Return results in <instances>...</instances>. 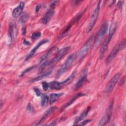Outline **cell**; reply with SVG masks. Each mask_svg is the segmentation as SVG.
Segmentation results:
<instances>
[{"label": "cell", "instance_id": "obj_9", "mask_svg": "<svg viewBox=\"0 0 126 126\" xmlns=\"http://www.w3.org/2000/svg\"><path fill=\"white\" fill-rule=\"evenodd\" d=\"M87 74H88V69H84L82 73L80 74V76L79 79L77 81L76 84L74 86V90H76L79 88H80L82 86H83L87 79Z\"/></svg>", "mask_w": 126, "mask_h": 126}, {"label": "cell", "instance_id": "obj_8", "mask_svg": "<svg viewBox=\"0 0 126 126\" xmlns=\"http://www.w3.org/2000/svg\"><path fill=\"white\" fill-rule=\"evenodd\" d=\"M93 38V37H91L88 41L82 47V48L80 50L77 55H76V58L78 60H81L83 58H84L86 55L88 54L89 52L92 43Z\"/></svg>", "mask_w": 126, "mask_h": 126}, {"label": "cell", "instance_id": "obj_3", "mask_svg": "<svg viewBox=\"0 0 126 126\" xmlns=\"http://www.w3.org/2000/svg\"><path fill=\"white\" fill-rule=\"evenodd\" d=\"M116 30V24L115 23H112L111 25L110 29V31L109 34L106 38V39L104 40V42L103 43L101 47L100 48V54L101 56H103V55L104 54L106 50H107L108 48V46L109 45V43L110 41H111L112 37L115 33V31Z\"/></svg>", "mask_w": 126, "mask_h": 126}, {"label": "cell", "instance_id": "obj_20", "mask_svg": "<svg viewBox=\"0 0 126 126\" xmlns=\"http://www.w3.org/2000/svg\"><path fill=\"white\" fill-rule=\"evenodd\" d=\"M90 109H91V107H88L86 110H85L82 113H81L80 114V115L79 116L77 117L74 121L75 124H77L79 122H80L81 121H82L87 115V114H88Z\"/></svg>", "mask_w": 126, "mask_h": 126}, {"label": "cell", "instance_id": "obj_18", "mask_svg": "<svg viewBox=\"0 0 126 126\" xmlns=\"http://www.w3.org/2000/svg\"><path fill=\"white\" fill-rule=\"evenodd\" d=\"M49 87L53 90H60L63 87L62 83L60 82H58L57 81H54L49 83Z\"/></svg>", "mask_w": 126, "mask_h": 126}, {"label": "cell", "instance_id": "obj_13", "mask_svg": "<svg viewBox=\"0 0 126 126\" xmlns=\"http://www.w3.org/2000/svg\"><path fill=\"white\" fill-rule=\"evenodd\" d=\"M25 5V3L23 1H21L19 4L12 11V16L14 18H17L22 13Z\"/></svg>", "mask_w": 126, "mask_h": 126}, {"label": "cell", "instance_id": "obj_27", "mask_svg": "<svg viewBox=\"0 0 126 126\" xmlns=\"http://www.w3.org/2000/svg\"><path fill=\"white\" fill-rule=\"evenodd\" d=\"M27 110H28L29 112H31V113H33V112H34V108H33V106H32L31 103H29V104H28L27 107Z\"/></svg>", "mask_w": 126, "mask_h": 126}, {"label": "cell", "instance_id": "obj_21", "mask_svg": "<svg viewBox=\"0 0 126 126\" xmlns=\"http://www.w3.org/2000/svg\"><path fill=\"white\" fill-rule=\"evenodd\" d=\"M76 74V70H74L72 73L68 77H67L65 80H64L62 82V84L63 85V86H65L68 84H69L70 83H71L73 80L74 79L75 76V75Z\"/></svg>", "mask_w": 126, "mask_h": 126}, {"label": "cell", "instance_id": "obj_35", "mask_svg": "<svg viewBox=\"0 0 126 126\" xmlns=\"http://www.w3.org/2000/svg\"><path fill=\"white\" fill-rule=\"evenodd\" d=\"M56 123H57V121L56 120V121H54V122H52V123L48 124V125H51V126L52 125H55L56 124Z\"/></svg>", "mask_w": 126, "mask_h": 126}, {"label": "cell", "instance_id": "obj_28", "mask_svg": "<svg viewBox=\"0 0 126 126\" xmlns=\"http://www.w3.org/2000/svg\"><path fill=\"white\" fill-rule=\"evenodd\" d=\"M42 86L43 89L44 91H47L49 88V84H48L46 82H43L42 83Z\"/></svg>", "mask_w": 126, "mask_h": 126}, {"label": "cell", "instance_id": "obj_16", "mask_svg": "<svg viewBox=\"0 0 126 126\" xmlns=\"http://www.w3.org/2000/svg\"><path fill=\"white\" fill-rule=\"evenodd\" d=\"M57 50V48L56 47H53L52 48H51L48 51V52H47L44 55H43V56H42L40 60H39V62L40 63H43V62H44L45 61H46L47 59H48V58L52 54H53L56 50Z\"/></svg>", "mask_w": 126, "mask_h": 126}, {"label": "cell", "instance_id": "obj_6", "mask_svg": "<svg viewBox=\"0 0 126 126\" xmlns=\"http://www.w3.org/2000/svg\"><path fill=\"white\" fill-rule=\"evenodd\" d=\"M70 49V46L65 47L63 48H62L59 51H58L55 57L50 61H49V65L53 66L55 64H56L64 55L68 53L69 50Z\"/></svg>", "mask_w": 126, "mask_h": 126}, {"label": "cell", "instance_id": "obj_30", "mask_svg": "<svg viewBox=\"0 0 126 126\" xmlns=\"http://www.w3.org/2000/svg\"><path fill=\"white\" fill-rule=\"evenodd\" d=\"M33 90L37 96H40L41 95V92L39 89H38L37 88H34Z\"/></svg>", "mask_w": 126, "mask_h": 126}, {"label": "cell", "instance_id": "obj_7", "mask_svg": "<svg viewBox=\"0 0 126 126\" xmlns=\"http://www.w3.org/2000/svg\"><path fill=\"white\" fill-rule=\"evenodd\" d=\"M113 108V102H111L109 106L106 110V113L104 115V116L102 118V119L99 121L98 125L99 126H105L110 121L112 111Z\"/></svg>", "mask_w": 126, "mask_h": 126}, {"label": "cell", "instance_id": "obj_17", "mask_svg": "<svg viewBox=\"0 0 126 126\" xmlns=\"http://www.w3.org/2000/svg\"><path fill=\"white\" fill-rule=\"evenodd\" d=\"M52 70H53V68L52 67L46 72L37 76V77H36L35 78H34L32 79H31L30 80V82L31 83H33V82H36V81H39L45 77H48V76L50 75V74H51L52 72Z\"/></svg>", "mask_w": 126, "mask_h": 126}, {"label": "cell", "instance_id": "obj_22", "mask_svg": "<svg viewBox=\"0 0 126 126\" xmlns=\"http://www.w3.org/2000/svg\"><path fill=\"white\" fill-rule=\"evenodd\" d=\"M48 96L45 94H42L41 95V105L43 107L47 105L48 101Z\"/></svg>", "mask_w": 126, "mask_h": 126}, {"label": "cell", "instance_id": "obj_23", "mask_svg": "<svg viewBox=\"0 0 126 126\" xmlns=\"http://www.w3.org/2000/svg\"><path fill=\"white\" fill-rule=\"evenodd\" d=\"M29 15L27 13H24L19 18V22L22 24L25 23L29 18Z\"/></svg>", "mask_w": 126, "mask_h": 126}, {"label": "cell", "instance_id": "obj_32", "mask_svg": "<svg viewBox=\"0 0 126 126\" xmlns=\"http://www.w3.org/2000/svg\"><path fill=\"white\" fill-rule=\"evenodd\" d=\"M40 7H41V5H40V4H38V5H36V8H35V12H36V13L38 12V11L39 10Z\"/></svg>", "mask_w": 126, "mask_h": 126}, {"label": "cell", "instance_id": "obj_25", "mask_svg": "<svg viewBox=\"0 0 126 126\" xmlns=\"http://www.w3.org/2000/svg\"><path fill=\"white\" fill-rule=\"evenodd\" d=\"M41 36V33L40 32H33L31 36V38L32 40H36L38 39Z\"/></svg>", "mask_w": 126, "mask_h": 126}, {"label": "cell", "instance_id": "obj_26", "mask_svg": "<svg viewBox=\"0 0 126 126\" xmlns=\"http://www.w3.org/2000/svg\"><path fill=\"white\" fill-rule=\"evenodd\" d=\"M35 66H31V67H29L28 68L26 69V70H25L22 72V73L21 74V76H24V75H25V74H26L27 73H28V72H29L30 71H31V70H32L35 67Z\"/></svg>", "mask_w": 126, "mask_h": 126}, {"label": "cell", "instance_id": "obj_2", "mask_svg": "<svg viewBox=\"0 0 126 126\" xmlns=\"http://www.w3.org/2000/svg\"><path fill=\"white\" fill-rule=\"evenodd\" d=\"M126 46V39H124L120 43L117 44L112 50L111 52L109 54L106 60V64L110 63L114 59L117 53L122 49H124Z\"/></svg>", "mask_w": 126, "mask_h": 126}, {"label": "cell", "instance_id": "obj_10", "mask_svg": "<svg viewBox=\"0 0 126 126\" xmlns=\"http://www.w3.org/2000/svg\"><path fill=\"white\" fill-rule=\"evenodd\" d=\"M121 76V73L119 72L117 73L114 76L111 78L109 82L108 83L107 87L106 88V93H109L113 90L116 84L118 81Z\"/></svg>", "mask_w": 126, "mask_h": 126}, {"label": "cell", "instance_id": "obj_11", "mask_svg": "<svg viewBox=\"0 0 126 126\" xmlns=\"http://www.w3.org/2000/svg\"><path fill=\"white\" fill-rule=\"evenodd\" d=\"M17 32V30L15 23L14 22H11L9 25L8 30V36L11 42H12L15 39L16 36Z\"/></svg>", "mask_w": 126, "mask_h": 126}, {"label": "cell", "instance_id": "obj_31", "mask_svg": "<svg viewBox=\"0 0 126 126\" xmlns=\"http://www.w3.org/2000/svg\"><path fill=\"white\" fill-rule=\"evenodd\" d=\"M91 121V120L88 119V120H86L83 121V122H82L81 123L79 124V125H83V126H84V125H86L87 124L89 123V122H90Z\"/></svg>", "mask_w": 126, "mask_h": 126}, {"label": "cell", "instance_id": "obj_33", "mask_svg": "<svg viewBox=\"0 0 126 126\" xmlns=\"http://www.w3.org/2000/svg\"><path fill=\"white\" fill-rule=\"evenodd\" d=\"M26 33V27H24L22 29V34L25 35Z\"/></svg>", "mask_w": 126, "mask_h": 126}, {"label": "cell", "instance_id": "obj_34", "mask_svg": "<svg viewBox=\"0 0 126 126\" xmlns=\"http://www.w3.org/2000/svg\"><path fill=\"white\" fill-rule=\"evenodd\" d=\"M122 5V1H119L117 4V6H118V7H121Z\"/></svg>", "mask_w": 126, "mask_h": 126}, {"label": "cell", "instance_id": "obj_29", "mask_svg": "<svg viewBox=\"0 0 126 126\" xmlns=\"http://www.w3.org/2000/svg\"><path fill=\"white\" fill-rule=\"evenodd\" d=\"M59 2V1L58 0H54L52 2V3L50 4V7L51 9H54L56 7V6L58 4Z\"/></svg>", "mask_w": 126, "mask_h": 126}, {"label": "cell", "instance_id": "obj_24", "mask_svg": "<svg viewBox=\"0 0 126 126\" xmlns=\"http://www.w3.org/2000/svg\"><path fill=\"white\" fill-rule=\"evenodd\" d=\"M83 95H84V94H82V93L78 94L75 97H74L72 98V99L71 100H70V101H69V102L67 103V104H66V105L65 106L64 108H65V107H68L69 105H70V104H71L77 98H78V97H80V96H83Z\"/></svg>", "mask_w": 126, "mask_h": 126}, {"label": "cell", "instance_id": "obj_12", "mask_svg": "<svg viewBox=\"0 0 126 126\" xmlns=\"http://www.w3.org/2000/svg\"><path fill=\"white\" fill-rule=\"evenodd\" d=\"M49 41V40L48 39H43L41 41H40L39 42H38L37 45L31 51V52L29 53V54L27 55V57H26V60L27 61L28 60H29L30 58H31L32 57H33V56L34 55V54H35V53L36 52L37 50L43 44L48 42Z\"/></svg>", "mask_w": 126, "mask_h": 126}, {"label": "cell", "instance_id": "obj_14", "mask_svg": "<svg viewBox=\"0 0 126 126\" xmlns=\"http://www.w3.org/2000/svg\"><path fill=\"white\" fill-rule=\"evenodd\" d=\"M54 13V11L53 9H49L45 13L41 19L42 23L44 24H47L50 21Z\"/></svg>", "mask_w": 126, "mask_h": 126}, {"label": "cell", "instance_id": "obj_4", "mask_svg": "<svg viewBox=\"0 0 126 126\" xmlns=\"http://www.w3.org/2000/svg\"><path fill=\"white\" fill-rule=\"evenodd\" d=\"M100 2H101V1H99L98 2L96 8L94 10V11L92 13L91 18L90 19V21L89 23L88 27H87V29H86L87 33H89L90 32H91L92 31L94 25H95V24L96 23V21L97 20V19L98 15H99V13L100 7Z\"/></svg>", "mask_w": 126, "mask_h": 126}, {"label": "cell", "instance_id": "obj_15", "mask_svg": "<svg viewBox=\"0 0 126 126\" xmlns=\"http://www.w3.org/2000/svg\"><path fill=\"white\" fill-rule=\"evenodd\" d=\"M57 109L56 107H51L50 108H49L44 113L43 117L41 118V119L39 121L38 123L36 124V125H39L41 124L42 123L44 122Z\"/></svg>", "mask_w": 126, "mask_h": 126}, {"label": "cell", "instance_id": "obj_19", "mask_svg": "<svg viewBox=\"0 0 126 126\" xmlns=\"http://www.w3.org/2000/svg\"><path fill=\"white\" fill-rule=\"evenodd\" d=\"M63 95V93H53L50 94V104H53L57 101L59 98Z\"/></svg>", "mask_w": 126, "mask_h": 126}, {"label": "cell", "instance_id": "obj_5", "mask_svg": "<svg viewBox=\"0 0 126 126\" xmlns=\"http://www.w3.org/2000/svg\"><path fill=\"white\" fill-rule=\"evenodd\" d=\"M108 29V23L107 22L104 23L101 26L100 30L96 36L95 42H94V46L96 48H97L100 46L101 43Z\"/></svg>", "mask_w": 126, "mask_h": 126}, {"label": "cell", "instance_id": "obj_1", "mask_svg": "<svg viewBox=\"0 0 126 126\" xmlns=\"http://www.w3.org/2000/svg\"><path fill=\"white\" fill-rule=\"evenodd\" d=\"M76 58V54L75 53H73L69 55V56L67 58L66 61L62 65L61 67L58 70L57 74L56 77L59 78L61 76H62L63 73H64L66 71L68 70V69L70 68V66L72 65V63Z\"/></svg>", "mask_w": 126, "mask_h": 126}]
</instances>
